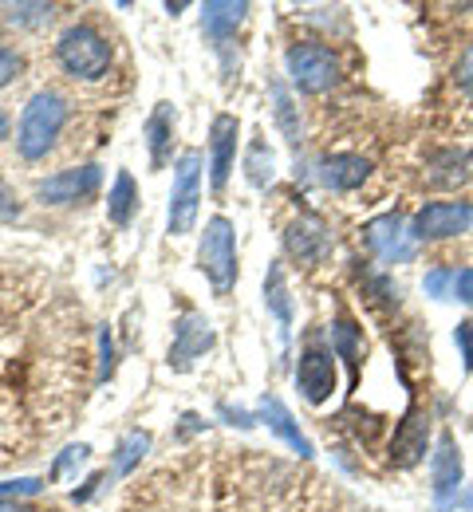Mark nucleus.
<instances>
[{"label": "nucleus", "instance_id": "1", "mask_svg": "<svg viewBox=\"0 0 473 512\" xmlns=\"http://www.w3.org/2000/svg\"><path fill=\"white\" fill-rule=\"evenodd\" d=\"M68 115L71 107L60 91H36L16 123V154L24 162H44L68 127Z\"/></svg>", "mask_w": 473, "mask_h": 512}, {"label": "nucleus", "instance_id": "2", "mask_svg": "<svg viewBox=\"0 0 473 512\" xmlns=\"http://www.w3.org/2000/svg\"><path fill=\"white\" fill-rule=\"evenodd\" d=\"M111 44L103 32H95L91 24H71L68 32L56 40V64L75 83H95L111 71Z\"/></svg>", "mask_w": 473, "mask_h": 512}, {"label": "nucleus", "instance_id": "3", "mask_svg": "<svg viewBox=\"0 0 473 512\" xmlns=\"http://www.w3.org/2000/svg\"><path fill=\"white\" fill-rule=\"evenodd\" d=\"M198 268L205 272V280L213 284L217 296H229L237 284V233L229 217H209L198 245Z\"/></svg>", "mask_w": 473, "mask_h": 512}, {"label": "nucleus", "instance_id": "4", "mask_svg": "<svg viewBox=\"0 0 473 512\" xmlns=\"http://www.w3.org/2000/svg\"><path fill=\"white\" fill-rule=\"evenodd\" d=\"M198 209H202V150H186L174 162V190H170V213H166L170 237L194 233Z\"/></svg>", "mask_w": 473, "mask_h": 512}, {"label": "nucleus", "instance_id": "5", "mask_svg": "<svg viewBox=\"0 0 473 512\" xmlns=\"http://www.w3.org/2000/svg\"><path fill=\"white\" fill-rule=\"evenodd\" d=\"M284 67H288V79L296 91L304 95H324L339 83V60L332 56V48L324 44H292L288 56H284Z\"/></svg>", "mask_w": 473, "mask_h": 512}, {"label": "nucleus", "instance_id": "6", "mask_svg": "<svg viewBox=\"0 0 473 512\" xmlns=\"http://www.w3.org/2000/svg\"><path fill=\"white\" fill-rule=\"evenodd\" d=\"M473 225V205L470 201H426L414 221H410V237L418 241H450L470 233Z\"/></svg>", "mask_w": 473, "mask_h": 512}, {"label": "nucleus", "instance_id": "7", "mask_svg": "<svg viewBox=\"0 0 473 512\" xmlns=\"http://www.w3.org/2000/svg\"><path fill=\"white\" fill-rule=\"evenodd\" d=\"M430 481H434V505L442 512L458 509L462 489H466V461H462L454 434H438L434 453H430Z\"/></svg>", "mask_w": 473, "mask_h": 512}, {"label": "nucleus", "instance_id": "8", "mask_svg": "<svg viewBox=\"0 0 473 512\" xmlns=\"http://www.w3.org/2000/svg\"><path fill=\"white\" fill-rule=\"evenodd\" d=\"M103 186V170L99 166H71L60 170L52 178H40L36 182V201L44 205H79L87 197H95Z\"/></svg>", "mask_w": 473, "mask_h": 512}, {"label": "nucleus", "instance_id": "9", "mask_svg": "<svg viewBox=\"0 0 473 512\" xmlns=\"http://www.w3.org/2000/svg\"><path fill=\"white\" fill-rule=\"evenodd\" d=\"M363 245L367 253H375L383 264H406L414 256V237L399 213H383L375 221L363 225Z\"/></svg>", "mask_w": 473, "mask_h": 512}, {"label": "nucleus", "instance_id": "10", "mask_svg": "<svg viewBox=\"0 0 473 512\" xmlns=\"http://www.w3.org/2000/svg\"><path fill=\"white\" fill-rule=\"evenodd\" d=\"M339 386V371H336V355L324 351V347H308L300 355V367H296V390L304 394V402L312 406H324Z\"/></svg>", "mask_w": 473, "mask_h": 512}, {"label": "nucleus", "instance_id": "11", "mask_svg": "<svg viewBox=\"0 0 473 512\" xmlns=\"http://www.w3.org/2000/svg\"><path fill=\"white\" fill-rule=\"evenodd\" d=\"M237 134H241V123L233 115H217L209 123V186L213 193H225L229 186V174L237 162Z\"/></svg>", "mask_w": 473, "mask_h": 512}, {"label": "nucleus", "instance_id": "12", "mask_svg": "<svg viewBox=\"0 0 473 512\" xmlns=\"http://www.w3.org/2000/svg\"><path fill=\"white\" fill-rule=\"evenodd\" d=\"M213 347V327L198 312H182L174 323V343H170V367L174 371H190L205 351Z\"/></svg>", "mask_w": 473, "mask_h": 512}, {"label": "nucleus", "instance_id": "13", "mask_svg": "<svg viewBox=\"0 0 473 512\" xmlns=\"http://www.w3.org/2000/svg\"><path fill=\"white\" fill-rule=\"evenodd\" d=\"M284 249H288L292 260H300V264H320L324 256L332 253L328 225H324L320 217H312V213L296 217V221L284 229Z\"/></svg>", "mask_w": 473, "mask_h": 512}, {"label": "nucleus", "instance_id": "14", "mask_svg": "<svg viewBox=\"0 0 473 512\" xmlns=\"http://www.w3.org/2000/svg\"><path fill=\"white\" fill-rule=\"evenodd\" d=\"M426 446H430V414L426 410H410L403 422H399L395 438H391V461L399 469H410V465L422 461Z\"/></svg>", "mask_w": 473, "mask_h": 512}, {"label": "nucleus", "instance_id": "15", "mask_svg": "<svg viewBox=\"0 0 473 512\" xmlns=\"http://www.w3.org/2000/svg\"><path fill=\"white\" fill-rule=\"evenodd\" d=\"M316 178H320L324 190L351 193L371 178V162H367L363 154H328V158L316 166Z\"/></svg>", "mask_w": 473, "mask_h": 512}, {"label": "nucleus", "instance_id": "16", "mask_svg": "<svg viewBox=\"0 0 473 512\" xmlns=\"http://www.w3.org/2000/svg\"><path fill=\"white\" fill-rule=\"evenodd\" d=\"M245 16H249V4H245V0H209V4H202L205 40H209L213 48L229 44V40L237 36V28L245 24Z\"/></svg>", "mask_w": 473, "mask_h": 512}, {"label": "nucleus", "instance_id": "17", "mask_svg": "<svg viewBox=\"0 0 473 512\" xmlns=\"http://www.w3.org/2000/svg\"><path fill=\"white\" fill-rule=\"evenodd\" d=\"M257 414H261V422H265V426H269L272 434H276L284 446L292 449V453H300V457H312V442L304 438L300 422L288 414V406H284L280 398L265 394V398H261V406H257Z\"/></svg>", "mask_w": 473, "mask_h": 512}, {"label": "nucleus", "instance_id": "18", "mask_svg": "<svg viewBox=\"0 0 473 512\" xmlns=\"http://www.w3.org/2000/svg\"><path fill=\"white\" fill-rule=\"evenodd\" d=\"M146 146H150V170H162L174 154V107L158 103L146 119Z\"/></svg>", "mask_w": 473, "mask_h": 512}, {"label": "nucleus", "instance_id": "19", "mask_svg": "<svg viewBox=\"0 0 473 512\" xmlns=\"http://www.w3.org/2000/svg\"><path fill=\"white\" fill-rule=\"evenodd\" d=\"M135 209H138V186H135V178H131L127 170H119V178H115V186H111V201H107V221L123 229V225H131Z\"/></svg>", "mask_w": 473, "mask_h": 512}, {"label": "nucleus", "instance_id": "20", "mask_svg": "<svg viewBox=\"0 0 473 512\" xmlns=\"http://www.w3.org/2000/svg\"><path fill=\"white\" fill-rule=\"evenodd\" d=\"M272 178H276V154L265 138H253L245 150V182L265 190V186H272Z\"/></svg>", "mask_w": 473, "mask_h": 512}, {"label": "nucleus", "instance_id": "21", "mask_svg": "<svg viewBox=\"0 0 473 512\" xmlns=\"http://www.w3.org/2000/svg\"><path fill=\"white\" fill-rule=\"evenodd\" d=\"M265 304H269V312L280 323V339H288V331H292V300H288V284H284L280 264H272L269 276H265Z\"/></svg>", "mask_w": 473, "mask_h": 512}, {"label": "nucleus", "instance_id": "22", "mask_svg": "<svg viewBox=\"0 0 473 512\" xmlns=\"http://www.w3.org/2000/svg\"><path fill=\"white\" fill-rule=\"evenodd\" d=\"M269 95H272V115H276V127L284 130L288 146H296V150H300V134H304V127H300V115H296V107H292L288 87H284L280 79H272Z\"/></svg>", "mask_w": 473, "mask_h": 512}, {"label": "nucleus", "instance_id": "23", "mask_svg": "<svg viewBox=\"0 0 473 512\" xmlns=\"http://www.w3.org/2000/svg\"><path fill=\"white\" fill-rule=\"evenodd\" d=\"M332 355L347 359L351 367H359V359H363V327H355L351 316H336L332 323Z\"/></svg>", "mask_w": 473, "mask_h": 512}, {"label": "nucleus", "instance_id": "24", "mask_svg": "<svg viewBox=\"0 0 473 512\" xmlns=\"http://www.w3.org/2000/svg\"><path fill=\"white\" fill-rule=\"evenodd\" d=\"M146 449H150V434H142V430L127 434V438L119 442V449H115V461H111V473H107V477H127L138 461H142Z\"/></svg>", "mask_w": 473, "mask_h": 512}, {"label": "nucleus", "instance_id": "25", "mask_svg": "<svg viewBox=\"0 0 473 512\" xmlns=\"http://www.w3.org/2000/svg\"><path fill=\"white\" fill-rule=\"evenodd\" d=\"M470 162L473 158L466 154V150H446V154H442V162L434 166V170H442V174H438V178H430V182H434V186H458V182L466 178V166H470Z\"/></svg>", "mask_w": 473, "mask_h": 512}, {"label": "nucleus", "instance_id": "26", "mask_svg": "<svg viewBox=\"0 0 473 512\" xmlns=\"http://www.w3.org/2000/svg\"><path fill=\"white\" fill-rule=\"evenodd\" d=\"M454 280H458V272L454 268H434V272H426V296H434V300H450L454 296Z\"/></svg>", "mask_w": 473, "mask_h": 512}, {"label": "nucleus", "instance_id": "27", "mask_svg": "<svg viewBox=\"0 0 473 512\" xmlns=\"http://www.w3.org/2000/svg\"><path fill=\"white\" fill-rule=\"evenodd\" d=\"M454 343H458V351H462V367H466V375H473V316L454 327Z\"/></svg>", "mask_w": 473, "mask_h": 512}, {"label": "nucleus", "instance_id": "28", "mask_svg": "<svg viewBox=\"0 0 473 512\" xmlns=\"http://www.w3.org/2000/svg\"><path fill=\"white\" fill-rule=\"evenodd\" d=\"M87 453H91V449L83 446V442H79V446L64 449V453L56 457V465H52V481H60V477H64L68 469H75V465H83V461H87Z\"/></svg>", "mask_w": 473, "mask_h": 512}, {"label": "nucleus", "instance_id": "29", "mask_svg": "<svg viewBox=\"0 0 473 512\" xmlns=\"http://www.w3.org/2000/svg\"><path fill=\"white\" fill-rule=\"evenodd\" d=\"M111 371H115V339H111V331L103 327V331H99V383H107Z\"/></svg>", "mask_w": 473, "mask_h": 512}, {"label": "nucleus", "instance_id": "30", "mask_svg": "<svg viewBox=\"0 0 473 512\" xmlns=\"http://www.w3.org/2000/svg\"><path fill=\"white\" fill-rule=\"evenodd\" d=\"M44 489V481L36 477H20V481H0V501L4 497H36Z\"/></svg>", "mask_w": 473, "mask_h": 512}, {"label": "nucleus", "instance_id": "31", "mask_svg": "<svg viewBox=\"0 0 473 512\" xmlns=\"http://www.w3.org/2000/svg\"><path fill=\"white\" fill-rule=\"evenodd\" d=\"M20 67H24V60H20V52L16 48H4L0 44V87H8L16 75H20Z\"/></svg>", "mask_w": 473, "mask_h": 512}, {"label": "nucleus", "instance_id": "32", "mask_svg": "<svg viewBox=\"0 0 473 512\" xmlns=\"http://www.w3.org/2000/svg\"><path fill=\"white\" fill-rule=\"evenodd\" d=\"M454 300H462L466 308H473V264L458 272V280H454Z\"/></svg>", "mask_w": 473, "mask_h": 512}, {"label": "nucleus", "instance_id": "33", "mask_svg": "<svg viewBox=\"0 0 473 512\" xmlns=\"http://www.w3.org/2000/svg\"><path fill=\"white\" fill-rule=\"evenodd\" d=\"M52 16V8L48 4H20V8H12V20H48Z\"/></svg>", "mask_w": 473, "mask_h": 512}, {"label": "nucleus", "instance_id": "34", "mask_svg": "<svg viewBox=\"0 0 473 512\" xmlns=\"http://www.w3.org/2000/svg\"><path fill=\"white\" fill-rule=\"evenodd\" d=\"M458 83H462L466 91H473V48H466V56L458 60Z\"/></svg>", "mask_w": 473, "mask_h": 512}, {"label": "nucleus", "instance_id": "35", "mask_svg": "<svg viewBox=\"0 0 473 512\" xmlns=\"http://www.w3.org/2000/svg\"><path fill=\"white\" fill-rule=\"evenodd\" d=\"M16 209H20V205H16V197H12V190H8L4 182H0V217H12Z\"/></svg>", "mask_w": 473, "mask_h": 512}, {"label": "nucleus", "instance_id": "36", "mask_svg": "<svg viewBox=\"0 0 473 512\" xmlns=\"http://www.w3.org/2000/svg\"><path fill=\"white\" fill-rule=\"evenodd\" d=\"M99 481H103V477H87V485H83V489H75V493H71V501H79V505H83V501H91V497H95V489H99Z\"/></svg>", "mask_w": 473, "mask_h": 512}, {"label": "nucleus", "instance_id": "37", "mask_svg": "<svg viewBox=\"0 0 473 512\" xmlns=\"http://www.w3.org/2000/svg\"><path fill=\"white\" fill-rule=\"evenodd\" d=\"M0 512H28L24 505H16V501H0Z\"/></svg>", "mask_w": 473, "mask_h": 512}, {"label": "nucleus", "instance_id": "38", "mask_svg": "<svg viewBox=\"0 0 473 512\" xmlns=\"http://www.w3.org/2000/svg\"><path fill=\"white\" fill-rule=\"evenodd\" d=\"M8 127H12V123H8V115H4V111H0V142H4V138H8Z\"/></svg>", "mask_w": 473, "mask_h": 512}, {"label": "nucleus", "instance_id": "39", "mask_svg": "<svg viewBox=\"0 0 473 512\" xmlns=\"http://www.w3.org/2000/svg\"><path fill=\"white\" fill-rule=\"evenodd\" d=\"M458 505H462V509H473V489L470 493H462V501H458Z\"/></svg>", "mask_w": 473, "mask_h": 512}]
</instances>
